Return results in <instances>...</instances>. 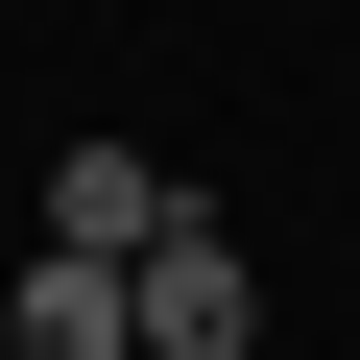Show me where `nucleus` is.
<instances>
[{
    "instance_id": "f257e3e1",
    "label": "nucleus",
    "mask_w": 360,
    "mask_h": 360,
    "mask_svg": "<svg viewBox=\"0 0 360 360\" xmlns=\"http://www.w3.org/2000/svg\"><path fill=\"white\" fill-rule=\"evenodd\" d=\"M144 360H264V288H240L217 217H168V240H144Z\"/></svg>"
},
{
    "instance_id": "f03ea898",
    "label": "nucleus",
    "mask_w": 360,
    "mask_h": 360,
    "mask_svg": "<svg viewBox=\"0 0 360 360\" xmlns=\"http://www.w3.org/2000/svg\"><path fill=\"white\" fill-rule=\"evenodd\" d=\"M0 360H144V264H25V288H0Z\"/></svg>"
},
{
    "instance_id": "7ed1b4c3",
    "label": "nucleus",
    "mask_w": 360,
    "mask_h": 360,
    "mask_svg": "<svg viewBox=\"0 0 360 360\" xmlns=\"http://www.w3.org/2000/svg\"><path fill=\"white\" fill-rule=\"evenodd\" d=\"M168 217H193V193H168L144 144H49V240H72V264H144Z\"/></svg>"
}]
</instances>
